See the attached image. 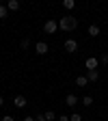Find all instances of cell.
Returning <instances> with one entry per match:
<instances>
[{
	"label": "cell",
	"mask_w": 108,
	"mask_h": 121,
	"mask_svg": "<svg viewBox=\"0 0 108 121\" xmlns=\"http://www.w3.org/2000/svg\"><path fill=\"white\" fill-rule=\"evenodd\" d=\"M58 28L65 30V33H71V30L78 28V17H73V15H65V17L58 20Z\"/></svg>",
	"instance_id": "obj_1"
},
{
	"label": "cell",
	"mask_w": 108,
	"mask_h": 121,
	"mask_svg": "<svg viewBox=\"0 0 108 121\" xmlns=\"http://www.w3.org/2000/svg\"><path fill=\"white\" fill-rule=\"evenodd\" d=\"M56 30H58V20H45V24H43V33L54 35Z\"/></svg>",
	"instance_id": "obj_2"
},
{
	"label": "cell",
	"mask_w": 108,
	"mask_h": 121,
	"mask_svg": "<svg viewBox=\"0 0 108 121\" xmlns=\"http://www.w3.org/2000/svg\"><path fill=\"white\" fill-rule=\"evenodd\" d=\"M97 65H99V60H97L95 56H89V58L84 60V67H86V69H97Z\"/></svg>",
	"instance_id": "obj_3"
},
{
	"label": "cell",
	"mask_w": 108,
	"mask_h": 121,
	"mask_svg": "<svg viewBox=\"0 0 108 121\" xmlns=\"http://www.w3.org/2000/svg\"><path fill=\"white\" fill-rule=\"evenodd\" d=\"M48 50H50V48H48V43L37 41V45H35V52H37V54H41V56H43V54H48Z\"/></svg>",
	"instance_id": "obj_4"
},
{
	"label": "cell",
	"mask_w": 108,
	"mask_h": 121,
	"mask_svg": "<svg viewBox=\"0 0 108 121\" xmlns=\"http://www.w3.org/2000/svg\"><path fill=\"white\" fill-rule=\"evenodd\" d=\"M78 50V41L76 39H67L65 41V52H76Z\"/></svg>",
	"instance_id": "obj_5"
},
{
	"label": "cell",
	"mask_w": 108,
	"mask_h": 121,
	"mask_svg": "<svg viewBox=\"0 0 108 121\" xmlns=\"http://www.w3.org/2000/svg\"><path fill=\"white\" fill-rule=\"evenodd\" d=\"M13 106H15V108H24V106H26V97L24 95H15L13 97Z\"/></svg>",
	"instance_id": "obj_6"
},
{
	"label": "cell",
	"mask_w": 108,
	"mask_h": 121,
	"mask_svg": "<svg viewBox=\"0 0 108 121\" xmlns=\"http://www.w3.org/2000/svg\"><path fill=\"white\" fill-rule=\"evenodd\" d=\"M86 78H89V82H97L99 71H97V69H86Z\"/></svg>",
	"instance_id": "obj_7"
},
{
	"label": "cell",
	"mask_w": 108,
	"mask_h": 121,
	"mask_svg": "<svg viewBox=\"0 0 108 121\" xmlns=\"http://www.w3.org/2000/svg\"><path fill=\"white\" fill-rule=\"evenodd\" d=\"M86 33H89L91 37H97V35L102 33V30H99V26H97V24H91V26L86 28Z\"/></svg>",
	"instance_id": "obj_8"
},
{
	"label": "cell",
	"mask_w": 108,
	"mask_h": 121,
	"mask_svg": "<svg viewBox=\"0 0 108 121\" xmlns=\"http://www.w3.org/2000/svg\"><path fill=\"white\" fill-rule=\"evenodd\" d=\"M65 104H67V106H76V104H78V97H76L73 93H69V95L65 97Z\"/></svg>",
	"instance_id": "obj_9"
},
{
	"label": "cell",
	"mask_w": 108,
	"mask_h": 121,
	"mask_svg": "<svg viewBox=\"0 0 108 121\" xmlns=\"http://www.w3.org/2000/svg\"><path fill=\"white\" fill-rule=\"evenodd\" d=\"M7 9H9V11H20V0H9Z\"/></svg>",
	"instance_id": "obj_10"
},
{
	"label": "cell",
	"mask_w": 108,
	"mask_h": 121,
	"mask_svg": "<svg viewBox=\"0 0 108 121\" xmlns=\"http://www.w3.org/2000/svg\"><path fill=\"white\" fill-rule=\"evenodd\" d=\"M76 84H78V86H86L89 78H86V76H78V78H76Z\"/></svg>",
	"instance_id": "obj_11"
},
{
	"label": "cell",
	"mask_w": 108,
	"mask_h": 121,
	"mask_svg": "<svg viewBox=\"0 0 108 121\" xmlns=\"http://www.w3.org/2000/svg\"><path fill=\"white\" fill-rule=\"evenodd\" d=\"M63 7H65L67 11H71V9L76 7V0H63Z\"/></svg>",
	"instance_id": "obj_12"
},
{
	"label": "cell",
	"mask_w": 108,
	"mask_h": 121,
	"mask_svg": "<svg viewBox=\"0 0 108 121\" xmlns=\"http://www.w3.org/2000/svg\"><path fill=\"white\" fill-rule=\"evenodd\" d=\"M7 15H9V9L4 4H0V20H7Z\"/></svg>",
	"instance_id": "obj_13"
},
{
	"label": "cell",
	"mask_w": 108,
	"mask_h": 121,
	"mask_svg": "<svg viewBox=\"0 0 108 121\" xmlns=\"http://www.w3.org/2000/svg\"><path fill=\"white\" fill-rule=\"evenodd\" d=\"M43 115H45V121H54V119H56V115H54V110H45Z\"/></svg>",
	"instance_id": "obj_14"
},
{
	"label": "cell",
	"mask_w": 108,
	"mask_h": 121,
	"mask_svg": "<svg viewBox=\"0 0 108 121\" xmlns=\"http://www.w3.org/2000/svg\"><path fill=\"white\" fill-rule=\"evenodd\" d=\"M82 106H93V97H91V95H84L82 97Z\"/></svg>",
	"instance_id": "obj_15"
},
{
	"label": "cell",
	"mask_w": 108,
	"mask_h": 121,
	"mask_svg": "<svg viewBox=\"0 0 108 121\" xmlns=\"http://www.w3.org/2000/svg\"><path fill=\"white\" fill-rule=\"evenodd\" d=\"M99 63H102V65H108V52H104V54L99 56Z\"/></svg>",
	"instance_id": "obj_16"
},
{
	"label": "cell",
	"mask_w": 108,
	"mask_h": 121,
	"mask_svg": "<svg viewBox=\"0 0 108 121\" xmlns=\"http://www.w3.org/2000/svg\"><path fill=\"white\" fill-rule=\"evenodd\" d=\"M69 121H82V117L76 112V115H71V117H69Z\"/></svg>",
	"instance_id": "obj_17"
},
{
	"label": "cell",
	"mask_w": 108,
	"mask_h": 121,
	"mask_svg": "<svg viewBox=\"0 0 108 121\" xmlns=\"http://www.w3.org/2000/svg\"><path fill=\"white\" fill-rule=\"evenodd\" d=\"M20 45H22V48L26 50V48H28V45H30V41H28V37H26V39H22V43H20Z\"/></svg>",
	"instance_id": "obj_18"
},
{
	"label": "cell",
	"mask_w": 108,
	"mask_h": 121,
	"mask_svg": "<svg viewBox=\"0 0 108 121\" xmlns=\"http://www.w3.org/2000/svg\"><path fill=\"white\" fill-rule=\"evenodd\" d=\"M2 121H15V119H13L11 115H4V117H2Z\"/></svg>",
	"instance_id": "obj_19"
},
{
	"label": "cell",
	"mask_w": 108,
	"mask_h": 121,
	"mask_svg": "<svg viewBox=\"0 0 108 121\" xmlns=\"http://www.w3.org/2000/svg\"><path fill=\"white\" fill-rule=\"evenodd\" d=\"M58 121H69V117H67V115H60V119H58Z\"/></svg>",
	"instance_id": "obj_20"
},
{
	"label": "cell",
	"mask_w": 108,
	"mask_h": 121,
	"mask_svg": "<svg viewBox=\"0 0 108 121\" xmlns=\"http://www.w3.org/2000/svg\"><path fill=\"white\" fill-rule=\"evenodd\" d=\"M22 121H37V119H35V117H24Z\"/></svg>",
	"instance_id": "obj_21"
},
{
	"label": "cell",
	"mask_w": 108,
	"mask_h": 121,
	"mask_svg": "<svg viewBox=\"0 0 108 121\" xmlns=\"http://www.w3.org/2000/svg\"><path fill=\"white\" fill-rule=\"evenodd\" d=\"M37 121H45V115H39V117H35Z\"/></svg>",
	"instance_id": "obj_22"
},
{
	"label": "cell",
	"mask_w": 108,
	"mask_h": 121,
	"mask_svg": "<svg viewBox=\"0 0 108 121\" xmlns=\"http://www.w3.org/2000/svg\"><path fill=\"white\" fill-rule=\"evenodd\" d=\"M0 106H4V97L2 95H0Z\"/></svg>",
	"instance_id": "obj_23"
}]
</instances>
